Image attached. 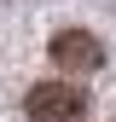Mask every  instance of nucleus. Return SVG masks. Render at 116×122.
Wrapping results in <instances>:
<instances>
[{"mask_svg": "<svg viewBox=\"0 0 116 122\" xmlns=\"http://www.w3.org/2000/svg\"><path fill=\"white\" fill-rule=\"evenodd\" d=\"M23 111H29V122H81L87 116V93L70 87V81H35Z\"/></svg>", "mask_w": 116, "mask_h": 122, "instance_id": "1", "label": "nucleus"}, {"mask_svg": "<svg viewBox=\"0 0 116 122\" xmlns=\"http://www.w3.org/2000/svg\"><path fill=\"white\" fill-rule=\"evenodd\" d=\"M52 64L70 70V76H87L105 64V47H99V35H87V29H58L52 35Z\"/></svg>", "mask_w": 116, "mask_h": 122, "instance_id": "2", "label": "nucleus"}]
</instances>
